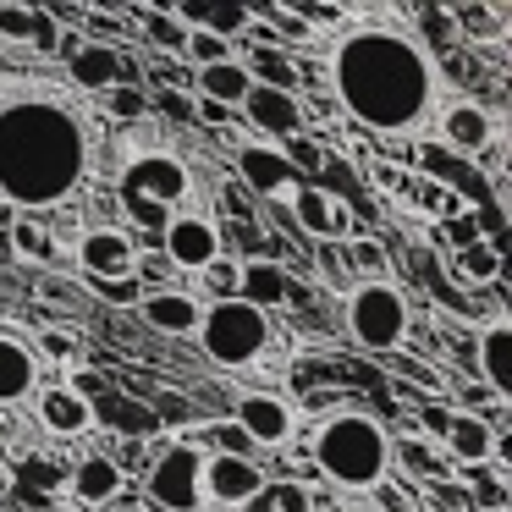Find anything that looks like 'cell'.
Instances as JSON below:
<instances>
[{
  "mask_svg": "<svg viewBox=\"0 0 512 512\" xmlns=\"http://www.w3.org/2000/svg\"><path fill=\"white\" fill-rule=\"evenodd\" d=\"M314 276L325 281L331 292H353L358 287V276H353V265H347V243H314Z\"/></svg>",
  "mask_w": 512,
  "mask_h": 512,
  "instance_id": "obj_28",
  "label": "cell"
},
{
  "mask_svg": "<svg viewBox=\"0 0 512 512\" xmlns=\"http://www.w3.org/2000/svg\"><path fill=\"white\" fill-rule=\"evenodd\" d=\"M28 28H34V6H23V0H0V50L28 45Z\"/></svg>",
  "mask_w": 512,
  "mask_h": 512,
  "instance_id": "obj_37",
  "label": "cell"
},
{
  "mask_svg": "<svg viewBox=\"0 0 512 512\" xmlns=\"http://www.w3.org/2000/svg\"><path fill=\"white\" fill-rule=\"evenodd\" d=\"M193 100H204V105H221V111H243V100H248V89H254V78H248V67L243 61H215V67H199L193 72Z\"/></svg>",
  "mask_w": 512,
  "mask_h": 512,
  "instance_id": "obj_23",
  "label": "cell"
},
{
  "mask_svg": "<svg viewBox=\"0 0 512 512\" xmlns=\"http://www.w3.org/2000/svg\"><path fill=\"white\" fill-rule=\"evenodd\" d=\"M232 424L254 441V452L259 446H265V452H281V446L292 441V430H298V408H292L287 397H276V391H248V397H237Z\"/></svg>",
  "mask_w": 512,
  "mask_h": 512,
  "instance_id": "obj_14",
  "label": "cell"
},
{
  "mask_svg": "<svg viewBox=\"0 0 512 512\" xmlns=\"http://www.w3.org/2000/svg\"><path fill=\"white\" fill-rule=\"evenodd\" d=\"M72 270L83 281H127L138 270V237L127 226H78L72 237Z\"/></svg>",
  "mask_w": 512,
  "mask_h": 512,
  "instance_id": "obj_7",
  "label": "cell"
},
{
  "mask_svg": "<svg viewBox=\"0 0 512 512\" xmlns=\"http://www.w3.org/2000/svg\"><path fill=\"white\" fill-rule=\"evenodd\" d=\"M149 105H160L177 122H193V94H182V89H149Z\"/></svg>",
  "mask_w": 512,
  "mask_h": 512,
  "instance_id": "obj_40",
  "label": "cell"
},
{
  "mask_svg": "<svg viewBox=\"0 0 512 512\" xmlns=\"http://www.w3.org/2000/svg\"><path fill=\"white\" fill-rule=\"evenodd\" d=\"M0 457H6V446H0Z\"/></svg>",
  "mask_w": 512,
  "mask_h": 512,
  "instance_id": "obj_48",
  "label": "cell"
},
{
  "mask_svg": "<svg viewBox=\"0 0 512 512\" xmlns=\"http://www.w3.org/2000/svg\"><path fill=\"white\" fill-rule=\"evenodd\" d=\"M309 457L336 490H375L391 479V430L369 408H336L309 430Z\"/></svg>",
  "mask_w": 512,
  "mask_h": 512,
  "instance_id": "obj_3",
  "label": "cell"
},
{
  "mask_svg": "<svg viewBox=\"0 0 512 512\" xmlns=\"http://www.w3.org/2000/svg\"><path fill=\"white\" fill-rule=\"evenodd\" d=\"M122 188H127V199L155 204V210L166 215V210H177V204L193 193V177H188V160L182 155H171V149H144V155L127 160Z\"/></svg>",
  "mask_w": 512,
  "mask_h": 512,
  "instance_id": "obj_8",
  "label": "cell"
},
{
  "mask_svg": "<svg viewBox=\"0 0 512 512\" xmlns=\"http://www.w3.org/2000/svg\"><path fill=\"white\" fill-rule=\"evenodd\" d=\"M94 127L50 78L0 72V204L12 215L61 210L89 188Z\"/></svg>",
  "mask_w": 512,
  "mask_h": 512,
  "instance_id": "obj_2",
  "label": "cell"
},
{
  "mask_svg": "<svg viewBox=\"0 0 512 512\" xmlns=\"http://www.w3.org/2000/svg\"><path fill=\"white\" fill-rule=\"evenodd\" d=\"M105 105H111L116 122H138V116H149L144 83H116V89H105Z\"/></svg>",
  "mask_w": 512,
  "mask_h": 512,
  "instance_id": "obj_36",
  "label": "cell"
},
{
  "mask_svg": "<svg viewBox=\"0 0 512 512\" xmlns=\"http://www.w3.org/2000/svg\"><path fill=\"white\" fill-rule=\"evenodd\" d=\"M45 380V358L34 353V342L17 331H0V408L28 402Z\"/></svg>",
  "mask_w": 512,
  "mask_h": 512,
  "instance_id": "obj_17",
  "label": "cell"
},
{
  "mask_svg": "<svg viewBox=\"0 0 512 512\" xmlns=\"http://www.w3.org/2000/svg\"><path fill=\"white\" fill-rule=\"evenodd\" d=\"M6 237H12V254L28 259V265H61V259H67V248L56 243L50 221H34V215H12V221H6Z\"/></svg>",
  "mask_w": 512,
  "mask_h": 512,
  "instance_id": "obj_26",
  "label": "cell"
},
{
  "mask_svg": "<svg viewBox=\"0 0 512 512\" xmlns=\"http://www.w3.org/2000/svg\"><path fill=\"white\" fill-rule=\"evenodd\" d=\"M6 221H12V210H6V204H0V226H6Z\"/></svg>",
  "mask_w": 512,
  "mask_h": 512,
  "instance_id": "obj_47",
  "label": "cell"
},
{
  "mask_svg": "<svg viewBox=\"0 0 512 512\" xmlns=\"http://www.w3.org/2000/svg\"><path fill=\"white\" fill-rule=\"evenodd\" d=\"M144 501L155 512H204V446L199 435H177L166 446H149L144 463Z\"/></svg>",
  "mask_w": 512,
  "mask_h": 512,
  "instance_id": "obj_6",
  "label": "cell"
},
{
  "mask_svg": "<svg viewBox=\"0 0 512 512\" xmlns=\"http://www.w3.org/2000/svg\"><path fill=\"white\" fill-rule=\"evenodd\" d=\"M287 226H298L309 243H353L358 237V210L331 193H320L314 182H303L287 199Z\"/></svg>",
  "mask_w": 512,
  "mask_h": 512,
  "instance_id": "obj_12",
  "label": "cell"
},
{
  "mask_svg": "<svg viewBox=\"0 0 512 512\" xmlns=\"http://www.w3.org/2000/svg\"><path fill=\"white\" fill-rule=\"evenodd\" d=\"M204 34H215V39H226V45H237V34H248L243 0H210V12H204Z\"/></svg>",
  "mask_w": 512,
  "mask_h": 512,
  "instance_id": "obj_31",
  "label": "cell"
},
{
  "mask_svg": "<svg viewBox=\"0 0 512 512\" xmlns=\"http://www.w3.org/2000/svg\"><path fill=\"white\" fill-rule=\"evenodd\" d=\"M342 325H347V336H353V347L386 358V353H397V347L408 342L413 309H408V298H402L397 281H358V287L342 298Z\"/></svg>",
  "mask_w": 512,
  "mask_h": 512,
  "instance_id": "obj_5",
  "label": "cell"
},
{
  "mask_svg": "<svg viewBox=\"0 0 512 512\" xmlns=\"http://www.w3.org/2000/svg\"><path fill=\"white\" fill-rule=\"evenodd\" d=\"M39 512H83V507H72V501H50V507H39Z\"/></svg>",
  "mask_w": 512,
  "mask_h": 512,
  "instance_id": "obj_46",
  "label": "cell"
},
{
  "mask_svg": "<svg viewBox=\"0 0 512 512\" xmlns=\"http://www.w3.org/2000/svg\"><path fill=\"white\" fill-rule=\"evenodd\" d=\"M89 292L100 303H122V309H138V298H144V287H138L133 276L127 281H89Z\"/></svg>",
  "mask_w": 512,
  "mask_h": 512,
  "instance_id": "obj_39",
  "label": "cell"
},
{
  "mask_svg": "<svg viewBox=\"0 0 512 512\" xmlns=\"http://www.w3.org/2000/svg\"><path fill=\"white\" fill-rule=\"evenodd\" d=\"M34 424L45 435H56V441H83V435L100 430L94 424V402L78 397L72 386H39L34 391Z\"/></svg>",
  "mask_w": 512,
  "mask_h": 512,
  "instance_id": "obj_16",
  "label": "cell"
},
{
  "mask_svg": "<svg viewBox=\"0 0 512 512\" xmlns=\"http://www.w3.org/2000/svg\"><path fill=\"white\" fill-rule=\"evenodd\" d=\"M193 336H199L204 358L215 369H254L276 342V325H270V314L248 309L243 298H226V303H204Z\"/></svg>",
  "mask_w": 512,
  "mask_h": 512,
  "instance_id": "obj_4",
  "label": "cell"
},
{
  "mask_svg": "<svg viewBox=\"0 0 512 512\" xmlns=\"http://www.w3.org/2000/svg\"><path fill=\"white\" fill-rule=\"evenodd\" d=\"M155 413H160V419H171V424H182V419H188V402H182L177 397V391H160V397H155Z\"/></svg>",
  "mask_w": 512,
  "mask_h": 512,
  "instance_id": "obj_42",
  "label": "cell"
},
{
  "mask_svg": "<svg viewBox=\"0 0 512 512\" xmlns=\"http://www.w3.org/2000/svg\"><path fill=\"white\" fill-rule=\"evenodd\" d=\"M248 67V78L259 89H276V94H303V67L298 56H287L281 45H248V56H237Z\"/></svg>",
  "mask_w": 512,
  "mask_h": 512,
  "instance_id": "obj_25",
  "label": "cell"
},
{
  "mask_svg": "<svg viewBox=\"0 0 512 512\" xmlns=\"http://www.w3.org/2000/svg\"><path fill=\"white\" fill-rule=\"evenodd\" d=\"M243 512H276V507H270V501H265V490H259V496H254V501H248V507H243Z\"/></svg>",
  "mask_w": 512,
  "mask_h": 512,
  "instance_id": "obj_45",
  "label": "cell"
},
{
  "mask_svg": "<svg viewBox=\"0 0 512 512\" xmlns=\"http://www.w3.org/2000/svg\"><path fill=\"white\" fill-rule=\"evenodd\" d=\"M221 254H226V232H221V221L204 215V210L171 215L166 232H160V259L177 265V270H193V276H199L204 265H215Z\"/></svg>",
  "mask_w": 512,
  "mask_h": 512,
  "instance_id": "obj_10",
  "label": "cell"
},
{
  "mask_svg": "<svg viewBox=\"0 0 512 512\" xmlns=\"http://www.w3.org/2000/svg\"><path fill=\"white\" fill-rule=\"evenodd\" d=\"M67 485V468L61 463H45V457H28V463H17V474H12V496H28V490H61Z\"/></svg>",
  "mask_w": 512,
  "mask_h": 512,
  "instance_id": "obj_29",
  "label": "cell"
},
{
  "mask_svg": "<svg viewBox=\"0 0 512 512\" xmlns=\"http://www.w3.org/2000/svg\"><path fill=\"white\" fill-rule=\"evenodd\" d=\"M287 292H292V276H287V265H281V259H270V254H248L243 259L237 298H243L248 309L270 314V309H281V303H287Z\"/></svg>",
  "mask_w": 512,
  "mask_h": 512,
  "instance_id": "obj_22",
  "label": "cell"
},
{
  "mask_svg": "<svg viewBox=\"0 0 512 512\" xmlns=\"http://www.w3.org/2000/svg\"><path fill=\"white\" fill-rule=\"evenodd\" d=\"M375 182H380L386 193H397V199H408V204H413V182H408V171H402V166H380V171H375Z\"/></svg>",
  "mask_w": 512,
  "mask_h": 512,
  "instance_id": "obj_41",
  "label": "cell"
},
{
  "mask_svg": "<svg viewBox=\"0 0 512 512\" xmlns=\"http://www.w3.org/2000/svg\"><path fill=\"white\" fill-rule=\"evenodd\" d=\"M265 501H270L276 512H314V490L303 485V479H292V474L270 479V485H265Z\"/></svg>",
  "mask_w": 512,
  "mask_h": 512,
  "instance_id": "obj_34",
  "label": "cell"
},
{
  "mask_svg": "<svg viewBox=\"0 0 512 512\" xmlns=\"http://www.w3.org/2000/svg\"><path fill=\"white\" fill-rule=\"evenodd\" d=\"M501 138V116H490L479 100H452L435 111V144L457 160H479V149Z\"/></svg>",
  "mask_w": 512,
  "mask_h": 512,
  "instance_id": "obj_13",
  "label": "cell"
},
{
  "mask_svg": "<svg viewBox=\"0 0 512 512\" xmlns=\"http://www.w3.org/2000/svg\"><path fill=\"white\" fill-rule=\"evenodd\" d=\"M237 50L226 45V39H215V34H204V28H193L188 39H182V61H188L193 72L199 67H215V61H232Z\"/></svg>",
  "mask_w": 512,
  "mask_h": 512,
  "instance_id": "obj_32",
  "label": "cell"
},
{
  "mask_svg": "<svg viewBox=\"0 0 512 512\" xmlns=\"http://www.w3.org/2000/svg\"><path fill=\"white\" fill-rule=\"evenodd\" d=\"M232 166H237V188H243L248 199H270V204H287L292 193L303 188V177H298V171H292V160L281 155L276 144H265V138H254V144H237Z\"/></svg>",
  "mask_w": 512,
  "mask_h": 512,
  "instance_id": "obj_11",
  "label": "cell"
},
{
  "mask_svg": "<svg viewBox=\"0 0 512 512\" xmlns=\"http://www.w3.org/2000/svg\"><path fill=\"white\" fill-rule=\"evenodd\" d=\"M61 34H67V28H61L56 17H50V6H34V28H28V45H23V50H34L39 61H56Z\"/></svg>",
  "mask_w": 512,
  "mask_h": 512,
  "instance_id": "obj_35",
  "label": "cell"
},
{
  "mask_svg": "<svg viewBox=\"0 0 512 512\" xmlns=\"http://www.w3.org/2000/svg\"><path fill=\"white\" fill-rule=\"evenodd\" d=\"M446 276H452L463 292H485V287H496V281L507 276V248H496V243L457 248V254H446Z\"/></svg>",
  "mask_w": 512,
  "mask_h": 512,
  "instance_id": "obj_24",
  "label": "cell"
},
{
  "mask_svg": "<svg viewBox=\"0 0 512 512\" xmlns=\"http://www.w3.org/2000/svg\"><path fill=\"white\" fill-rule=\"evenodd\" d=\"M474 336V380L507 408L512 402V314L490 309L485 320H468Z\"/></svg>",
  "mask_w": 512,
  "mask_h": 512,
  "instance_id": "obj_9",
  "label": "cell"
},
{
  "mask_svg": "<svg viewBox=\"0 0 512 512\" xmlns=\"http://www.w3.org/2000/svg\"><path fill=\"white\" fill-rule=\"evenodd\" d=\"M457 23H463V34H490V28H496V12H457Z\"/></svg>",
  "mask_w": 512,
  "mask_h": 512,
  "instance_id": "obj_44",
  "label": "cell"
},
{
  "mask_svg": "<svg viewBox=\"0 0 512 512\" xmlns=\"http://www.w3.org/2000/svg\"><path fill=\"white\" fill-rule=\"evenodd\" d=\"M34 292H39V298H56V303H72V298H78V292H72L67 281H56V276H39Z\"/></svg>",
  "mask_w": 512,
  "mask_h": 512,
  "instance_id": "obj_43",
  "label": "cell"
},
{
  "mask_svg": "<svg viewBox=\"0 0 512 512\" xmlns=\"http://www.w3.org/2000/svg\"><path fill=\"white\" fill-rule=\"evenodd\" d=\"M441 56L408 12H347L325 45V94L369 138H413L441 111Z\"/></svg>",
  "mask_w": 512,
  "mask_h": 512,
  "instance_id": "obj_1",
  "label": "cell"
},
{
  "mask_svg": "<svg viewBox=\"0 0 512 512\" xmlns=\"http://www.w3.org/2000/svg\"><path fill=\"white\" fill-rule=\"evenodd\" d=\"M237 276H243V259H232V254H221L215 265L199 270V281H204V292H210V303L237 298Z\"/></svg>",
  "mask_w": 512,
  "mask_h": 512,
  "instance_id": "obj_33",
  "label": "cell"
},
{
  "mask_svg": "<svg viewBox=\"0 0 512 512\" xmlns=\"http://www.w3.org/2000/svg\"><path fill=\"white\" fill-rule=\"evenodd\" d=\"M133 17H138V28H144L149 56H160V61H177V56H182V39H188V28H182L171 12H133Z\"/></svg>",
  "mask_w": 512,
  "mask_h": 512,
  "instance_id": "obj_27",
  "label": "cell"
},
{
  "mask_svg": "<svg viewBox=\"0 0 512 512\" xmlns=\"http://www.w3.org/2000/svg\"><path fill=\"white\" fill-rule=\"evenodd\" d=\"M199 314H204V303L193 292H177V287H149L138 298V320L160 336H193L199 331Z\"/></svg>",
  "mask_w": 512,
  "mask_h": 512,
  "instance_id": "obj_19",
  "label": "cell"
},
{
  "mask_svg": "<svg viewBox=\"0 0 512 512\" xmlns=\"http://www.w3.org/2000/svg\"><path fill=\"white\" fill-rule=\"evenodd\" d=\"M122 485H127V474L111 463V452H83L78 463L67 468V490H72V501H78L83 512L111 507V501L122 496Z\"/></svg>",
  "mask_w": 512,
  "mask_h": 512,
  "instance_id": "obj_20",
  "label": "cell"
},
{
  "mask_svg": "<svg viewBox=\"0 0 512 512\" xmlns=\"http://www.w3.org/2000/svg\"><path fill=\"white\" fill-rule=\"evenodd\" d=\"M67 72H72V89H83V94H105V89H116V83H138L122 50L116 45H89V39H83L78 56L67 61Z\"/></svg>",
  "mask_w": 512,
  "mask_h": 512,
  "instance_id": "obj_21",
  "label": "cell"
},
{
  "mask_svg": "<svg viewBox=\"0 0 512 512\" xmlns=\"http://www.w3.org/2000/svg\"><path fill=\"white\" fill-rule=\"evenodd\" d=\"M347 265H353L358 281H386V265H391V259H386V243L358 232L353 243H347Z\"/></svg>",
  "mask_w": 512,
  "mask_h": 512,
  "instance_id": "obj_30",
  "label": "cell"
},
{
  "mask_svg": "<svg viewBox=\"0 0 512 512\" xmlns=\"http://www.w3.org/2000/svg\"><path fill=\"white\" fill-rule=\"evenodd\" d=\"M34 353H50V358H61V364H78L83 342H78V336H67V331H39L34 336Z\"/></svg>",
  "mask_w": 512,
  "mask_h": 512,
  "instance_id": "obj_38",
  "label": "cell"
},
{
  "mask_svg": "<svg viewBox=\"0 0 512 512\" xmlns=\"http://www.w3.org/2000/svg\"><path fill=\"white\" fill-rule=\"evenodd\" d=\"M265 485H270V474L254 457H204V501H210V507L243 512Z\"/></svg>",
  "mask_w": 512,
  "mask_h": 512,
  "instance_id": "obj_15",
  "label": "cell"
},
{
  "mask_svg": "<svg viewBox=\"0 0 512 512\" xmlns=\"http://www.w3.org/2000/svg\"><path fill=\"white\" fill-rule=\"evenodd\" d=\"M237 116H248V127L254 133H265V144H287V138H298L303 133V111H298V94H276V89H248V100H243V111Z\"/></svg>",
  "mask_w": 512,
  "mask_h": 512,
  "instance_id": "obj_18",
  "label": "cell"
}]
</instances>
